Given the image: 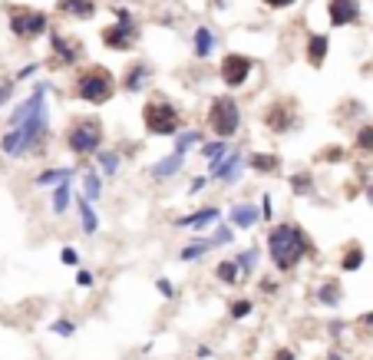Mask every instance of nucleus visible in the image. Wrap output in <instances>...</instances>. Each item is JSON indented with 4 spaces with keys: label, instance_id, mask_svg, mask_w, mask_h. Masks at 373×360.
<instances>
[{
    "label": "nucleus",
    "instance_id": "nucleus-1",
    "mask_svg": "<svg viewBox=\"0 0 373 360\" xmlns=\"http://www.w3.org/2000/svg\"><path fill=\"white\" fill-rule=\"evenodd\" d=\"M268 251H271V261L277 264V271H291L307 251H311V241L300 232L298 225H274L271 235H268Z\"/></svg>",
    "mask_w": 373,
    "mask_h": 360
},
{
    "label": "nucleus",
    "instance_id": "nucleus-2",
    "mask_svg": "<svg viewBox=\"0 0 373 360\" xmlns=\"http://www.w3.org/2000/svg\"><path fill=\"white\" fill-rule=\"evenodd\" d=\"M47 126H50V119H47V110H43V112H37V116H30L26 123L13 126L10 133L0 139V149L7 152V156H26V152L40 149V142L50 133Z\"/></svg>",
    "mask_w": 373,
    "mask_h": 360
},
{
    "label": "nucleus",
    "instance_id": "nucleus-3",
    "mask_svg": "<svg viewBox=\"0 0 373 360\" xmlns=\"http://www.w3.org/2000/svg\"><path fill=\"white\" fill-rule=\"evenodd\" d=\"M116 93V80L106 66H89L76 76V96L83 103H93V106H102V103L112 100Z\"/></svg>",
    "mask_w": 373,
    "mask_h": 360
},
{
    "label": "nucleus",
    "instance_id": "nucleus-4",
    "mask_svg": "<svg viewBox=\"0 0 373 360\" xmlns=\"http://www.w3.org/2000/svg\"><path fill=\"white\" fill-rule=\"evenodd\" d=\"M142 123L152 136H178V126H182V116L169 100L162 96H152L146 106H142Z\"/></svg>",
    "mask_w": 373,
    "mask_h": 360
},
{
    "label": "nucleus",
    "instance_id": "nucleus-5",
    "mask_svg": "<svg viewBox=\"0 0 373 360\" xmlns=\"http://www.w3.org/2000/svg\"><path fill=\"white\" fill-rule=\"evenodd\" d=\"M241 126V110L231 96H215L212 106H208V129H212L218 139H231Z\"/></svg>",
    "mask_w": 373,
    "mask_h": 360
},
{
    "label": "nucleus",
    "instance_id": "nucleus-6",
    "mask_svg": "<svg viewBox=\"0 0 373 360\" xmlns=\"http://www.w3.org/2000/svg\"><path fill=\"white\" fill-rule=\"evenodd\" d=\"M102 142V123L100 119H79L73 123L70 136H66V146L73 156H93Z\"/></svg>",
    "mask_w": 373,
    "mask_h": 360
},
{
    "label": "nucleus",
    "instance_id": "nucleus-7",
    "mask_svg": "<svg viewBox=\"0 0 373 360\" xmlns=\"http://www.w3.org/2000/svg\"><path fill=\"white\" fill-rule=\"evenodd\" d=\"M10 30L17 33V37H24V40L40 37V33H47V13L17 7V10H10Z\"/></svg>",
    "mask_w": 373,
    "mask_h": 360
},
{
    "label": "nucleus",
    "instance_id": "nucleus-8",
    "mask_svg": "<svg viewBox=\"0 0 373 360\" xmlns=\"http://www.w3.org/2000/svg\"><path fill=\"white\" fill-rule=\"evenodd\" d=\"M132 37H136V27H132V17L125 10H119V24H112L102 30V43L116 53H125L132 47Z\"/></svg>",
    "mask_w": 373,
    "mask_h": 360
},
{
    "label": "nucleus",
    "instance_id": "nucleus-9",
    "mask_svg": "<svg viewBox=\"0 0 373 360\" xmlns=\"http://www.w3.org/2000/svg\"><path fill=\"white\" fill-rule=\"evenodd\" d=\"M251 66H254L251 57H245V53H228L222 60V70H218V73H222V80L228 87L235 89V87H245V83H248Z\"/></svg>",
    "mask_w": 373,
    "mask_h": 360
},
{
    "label": "nucleus",
    "instance_id": "nucleus-10",
    "mask_svg": "<svg viewBox=\"0 0 373 360\" xmlns=\"http://www.w3.org/2000/svg\"><path fill=\"white\" fill-rule=\"evenodd\" d=\"M264 126L268 129H274V133H287L291 126H294V110H291V103L287 100H277L268 106V112H264Z\"/></svg>",
    "mask_w": 373,
    "mask_h": 360
},
{
    "label": "nucleus",
    "instance_id": "nucleus-11",
    "mask_svg": "<svg viewBox=\"0 0 373 360\" xmlns=\"http://www.w3.org/2000/svg\"><path fill=\"white\" fill-rule=\"evenodd\" d=\"M330 24L334 27H350L360 20V0H330Z\"/></svg>",
    "mask_w": 373,
    "mask_h": 360
},
{
    "label": "nucleus",
    "instance_id": "nucleus-12",
    "mask_svg": "<svg viewBox=\"0 0 373 360\" xmlns=\"http://www.w3.org/2000/svg\"><path fill=\"white\" fill-rule=\"evenodd\" d=\"M50 47H53V57H56V63H63V66H70V63H76L79 57H83V43H79V40L63 37V33H53V37H50Z\"/></svg>",
    "mask_w": 373,
    "mask_h": 360
},
{
    "label": "nucleus",
    "instance_id": "nucleus-13",
    "mask_svg": "<svg viewBox=\"0 0 373 360\" xmlns=\"http://www.w3.org/2000/svg\"><path fill=\"white\" fill-rule=\"evenodd\" d=\"M241 165H245V156H241V152H228V159H224L222 165H215L212 175L224 179V186H231V182H238V175H241Z\"/></svg>",
    "mask_w": 373,
    "mask_h": 360
},
{
    "label": "nucleus",
    "instance_id": "nucleus-14",
    "mask_svg": "<svg viewBox=\"0 0 373 360\" xmlns=\"http://www.w3.org/2000/svg\"><path fill=\"white\" fill-rule=\"evenodd\" d=\"M56 7H60V13H66V17H83V20H89V17L96 13V0H60Z\"/></svg>",
    "mask_w": 373,
    "mask_h": 360
},
{
    "label": "nucleus",
    "instance_id": "nucleus-15",
    "mask_svg": "<svg viewBox=\"0 0 373 360\" xmlns=\"http://www.w3.org/2000/svg\"><path fill=\"white\" fill-rule=\"evenodd\" d=\"M182 162H185V152H172V156H165L162 162L152 165V175H155V179H169V175H175L182 169Z\"/></svg>",
    "mask_w": 373,
    "mask_h": 360
},
{
    "label": "nucleus",
    "instance_id": "nucleus-16",
    "mask_svg": "<svg viewBox=\"0 0 373 360\" xmlns=\"http://www.w3.org/2000/svg\"><path fill=\"white\" fill-rule=\"evenodd\" d=\"M70 179H73V169H70V165H63V169H47V172H40L33 186L50 188V186H63V182H70Z\"/></svg>",
    "mask_w": 373,
    "mask_h": 360
},
{
    "label": "nucleus",
    "instance_id": "nucleus-17",
    "mask_svg": "<svg viewBox=\"0 0 373 360\" xmlns=\"http://www.w3.org/2000/svg\"><path fill=\"white\" fill-rule=\"evenodd\" d=\"M218 218V209H201L195 215H182V218H175V228H201V225H208Z\"/></svg>",
    "mask_w": 373,
    "mask_h": 360
},
{
    "label": "nucleus",
    "instance_id": "nucleus-18",
    "mask_svg": "<svg viewBox=\"0 0 373 360\" xmlns=\"http://www.w3.org/2000/svg\"><path fill=\"white\" fill-rule=\"evenodd\" d=\"M149 83V66L146 63H136V66H129V73H125L123 87L129 89V93H139V89Z\"/></svg>",
    "mask_w": 373,
    "mask_h": 360
},
{
    "label": "nucleus",
    "instance_id": "nucleus-19",
    "mask_svg": "<svg viewBox=\"0 0 373 360\" xmlns=\"http://www.w3.org/2000/svg\"><path fill=\"white\" fill-rule=\"evenodd\" d=\"M258 218H261V209H254V205H235L231 209V225H238V228H251Z\"/></svg>",
    "mask_w": 373,
    "mask_h": 360
},
{
    "label": "nucleus",
    "instance_id": "nucleus-20",
    "mask_svg": "<svg viewBox=\"0 0 373 360\" xmlns=\"http://www.w3.org/2000/svg\"><path fill=\"white\" fill-rule=\"evenodd\" d=\"M76 209H79V222H83V232H86V235H96V228H100V218H96V211H93L89 199H76Z\"/></svg>",
    "mask_w": 373,
    "mask_h": 360
},
{
    "label": "nucleus",
    "instance_id": "nucleus-21",
    "mask_svg": "<svg viewBox=\"0 0 373 360\" xmlns=\"http://www.w3.org/2000/svg\"><path fill=\"white\" fill-rule=\"evenodd\" d=\"M327 47H330V40L327 37H311L307 40V63L311 66H321L327 60Z\"/></svg>",
    "mask_w": 373,
    "mask_h": 360
},
{
    "label": "nucleus",
    "instance_id": "nucleus-22",
    "mask_svg": "<svg viewBox=\"0 0 373 360\" xmlns=\"http://www.w3.org/2000/svg\"><path fill=\"white\" fill-rule=\"evenodd\" d=\"M201 156H205V159H208V165H222L224 159H228V146H224V139H218V142H205V146H201Z\"/></svg>",
    "mask_w": 373,
    "mask_h": 360
},
{
    "label": "nucleus",
    "instance_id": "nucleus-23",
    "mask_svg": "<svg viewBox=\"0 0 373 360\" xmlns=\"http://www.w3.org/2000/svg\"><path fill=\"white\" fill-rule=\"evenodd\" d=\"M212 50H215V37H212V30L208 27H199L195 30V57H212Z\"/></svg>",
    "mask_w": 373,
    "mask_h": 360
},
{
    "label": "nucleus",
    "instance_id": "nucleus-24",
    "mask_svg": "<svg viewBox=\"0 0 373 360\" xmlns=\"http://www.w3.org/2000/svg\"><path fill=\"white\" fill-rule=\"evenodd\" d=\"M360 264H363V248L360 245H347V251L340 255V268L344 271H357Z\"/></svg>",
    "mask_w": 373,
    "mask_h": 360
},
{
    "label": "nucleus",
    "instance_id": "nucleus-25",
    "mask_svg": "<svg viewBox=\"0 0 373 360\" xmlns=\"http://www.w3.org/2000/svg\"><path fill=\"white\" fill-rule=\"evenodd\" d=\"M277 165H281V159L271 156V152H258V156H251V169H254V172H277Z\"/></svg>",
    "mask_w": 373,
    "mask_h": 360
},
{
    "label": "nucleus",
    "instance_id": "nucleus-26",
    "mask_svg": "<svg viewBox=\"0 0 373 360\" xmlns=\"http://www.w3.org/2000/svg\"><path fill=\"white\" fill-rule=\"evenodd\" d=\"M195 142H201V133H199V129L178 133V136H175V152H185V156H188V149H192Z\"/></svg>",
    "mask_w": 373,
    "mask_h": 360
},
{
    "label": "nucleus",
    "instance_id": "nucleus-27",
    "mask_svg": "<svg viewBox=\"0 0 373 360\" xmlns=\"http://www.w3.org/2000/svg\"><path fill=\"white\" fill-rule=\"evenodd\" d=\"M238 274H241V268H238L235 258H231V261H222V264H218V278H222L224 285H235Z\"/></svg>",
    "mask_w": 373,
    "mask_h": 360
},
{
    "label": "nucleus",
    "instance_id": "nucleus-28",
    "mask_svg": "<svg viewBox=\"0 0 373 360\" xmlns=\"http://www.w3.org/2000/svg\"><path fill=\"white\" fill-rule=\"evenodd\" d=\"M66 205H70V182L56 186V192H53V211H56V215H63V211H66Z\"/></svg>",
    "mask_w": 373,
    "mask_h": 360
},
{
    "label": "nucleus",
    "instance_id": "nucleus-29",
    "mask_svg": "<svg viewBox=\"0 0 373 360\" xmlns=\"http://www.w3.org/2000/svg\"><path fill=\"white\" fill-rule=\"evenodd\" d=\"M212 248H215L212 241H195V245L182 248V261H195V258H201V255H208Z\"/></svg>",
    "mask_w": 373,
    "mask_h": 360
},
{
    "label": "nucleus",
    "instance_id": "nucleus-30",
    "mask_svg": "<svg viewBox=\"0 0 373 360\" xmlns=\"http://www.w3.org/2000/svg\"><path fill=\"white\" fill-rule=\"evenodd\" d=\"M83 188H86V199H100L102 195V182L96 172H86L83 175Z\"/></svg>",
    "mask_w": 373,
    "mask_h": 360
},
{
    "label": "nucleus",
    "instance_id": "nucleus-31",
    "mask_svg": "<svg viewBox=\"0 0 373 360\" xmlns=\"http://www.w3.org/2000/svg\"><path fill=\"white\" fill-rule=\"evenodd\" d=\"M317 301H321V304H337V301H340V287H337L334 281H327V285L317 291Z\"/></svg>",
    "mask_w": 373,
    "mask_h": 360
},
{
    "label": "nucleus",
    "instance_id": "nucleus-32",
    "mask_svg": "<svg viewBox=\"0 0 373 360\" xmlns=\"http://www.w3.org/2000/svg\"><path fill=\"white\" fill-rule=\"evenodd\" d=\"M100 169L106 175H116V169H119V156H116V152H100Z\"/></svg>",
    "mask_w": 373,
    "mask_h": 360
},
{
    "label": "nucleus",
    "instance_id": "nucleus-33",
    "mask_svg": "<svg viewBox=\"0 0 373 360\" xmlns=\"http://www.w3.org/2000/svg\"><path fill=\"white\" fill-rule=\"evenodd\" d=\"M238 268H241V274L245 271H251V268H254V261H258V248H248V251H241V255H238Z\"/></svg>",
    "mask_w": 373,
    "mask_h": 360
},
{
    "label": "nucleus",
    "instance_id": "nucleus-34",
    "mask_svg": "<svg viewBox=\"0 0 373 360\" xmlns=\"http://www.w3.org/2000/svg\"><path fill=\"white\" fill-rule=\"evenodd\" d=\"M291 188H294V192H298V195H307V192H311V175H294V179H291Z\"/></svg>",
    "mask_w": 373,
    "mask_h": 360
},
{
    "label": "nucleus",
    "instance_id": "nucleus-35",
    "mask_svg": "<svg viewBox=\"0 0 373 360\" xmlns=\"http://www.w3.org/2000/svg\"><path fill=\"white\" fill-rule=\"evenodd\" d=\"M357 146H360V149H370V152H373V126H363V129H360V136H357Z\"/></svg>",
    "mask_w": 373,
    "mask_h": 360
},
{
    "label": "nucleus",
    "instance_id": "nucleus-36",
    "mask_svg": "<svg viewBox=\"0 0 373 360\" xmlns=\"http://www.w3.org/2000/svg\"><path fill=\"white\" fill-rule=\"evenodd\" d=\"M248 310H251V301H235L231 304V317H248Z\"/></svg>",
    "mask_w": 373,
    "mask_h": 360
},
{
    "label": "nucleus",
    "instance_id": "nucleus-37",
    "mask_svg": "<svg viewBox=\"0 0 373 360\" xmlns=\"http://www.w3.org/2000/svg\"><path fill=\"white\" fill-rule=\"evenodd\" d=\"M228 241H231V228H218V232H215V241H212V245H228Z\"/></svg>",
    "mask_w": 373,
    "mask_h": 360
},
{
    "label": "nucleus",
    "instance_id": "nucleus-38",
    "mask_svg": "<svg viewBox=\"0 0 373 360\" xmlns=\"http://www.w3.org/2000/svg\"><path fill=\"white\" fill-rule=\"evenodd\" d=\"M53 331H56V334H73V324H70V321H56V324H53Z\"/></svg>",
    "mask_w": 373,
    "mask_h": 360
},
{
    "label": "nucleus",
    "instance_id": "nucleus-39",
    "mask_svg": "<svg viewBox=\"0 0 373 360\" xmlns=\"http://www.w3.org/2000/svg\"><path fill=\"white\" fill-rule=\"evenodd\" d=\"M60 258H63V264H79V258H76V251H73V248H63Z\"/></svg>",
    "mask_w": 373,
    "mask_h": 360
},
{
    "label": "nucleus",
    "instance_id": "nucleus-40",
    "mask_svg": "<svg viewBox=\"0 0 373 360\" xmlns=\"http://www.w3.org/2000/svg\"><path fill=\"white\" fill-rule=\"evenodd\" d=\"M76 285L89 287V285H93V274H89V271H79V274H76Z\"/></svg>",
    "mask_w": 373,
    "mask_h": 360
},
{
    "label": "nucleus",
    "instance_id": "nucleus-41",
    "mask_svg": "<svg viewBox=\"0 0 373 360\" xmlns=\"http://www.w3.org/2000/svg\"><path fill=\"white\" fill-rule=\"evenodd\" d=\"M10 93H13V87L10 83H3V87H0V106H3V103L10 100Z\"/></svg>",
    "mask_w": 373,
    "mask_h": 360
},
{
    "label": "nucleus",
    "instance_id": "nucleus-42",
    "mask_svg": "<svg viewBox=\"0 0 373 360\" xmlns=\"http://www.w3.org/2000/svg\"><path fill=\"white\" fill-rule=\"evenodd\" d=\"M37 73V63H30V66H24L20 73H17V80H26V76H33Z\"/></svg>",
    "mask_w": 373,
    "mask_h": 360
},
{
    "label": "nucleus",
    "instance_id": "nucleus-43",
    "mask_svg": "<svg viewBox=\"0 0 373 360\" xmlns=\"http://www.w3.org/2000/svg\"><path fill=\"white\" fill-rule=\"evenodd\" d=\"M155 287H159V291H162V294H165V298H172V294H175V291H172V285H169L165 278H162V281H159V285H155Z\"/></svg>",
    "mask_w": 373,
    "mask_h": 360
},
{
    "label": "nucleus",
    "instance_id": "nucleus-44",
    "mask_svg": "<svg viewBox=\"0 0 373 360\" xmlns=\"http://www.w3.org/2000/svg\"><path fill=\"white\" fill-rule=\"evenodd\" d=\"M261 215L264 218H271V195H264L261 199Z\"/></svg>",
    "mask_w": 373,
    "mask_h": 360
},
{
    "label": "nucleus",
    "instance_id": "nucleus-45",
    "mask_svg": "<svg viewBox=\"0 0 373 360\" xmlns=\"http://www.w3.org/2000/svg\"><path fill=\"white\" fill-rule=\"evenodd\" d=\"M208 186V179H195V182H192V188H188V192H192V195H195V192H201V188Z\"/></svg>",
    "mask_w": 373,
    "mask_h": 360
},
{
    "label": "nucleus",
    "instance_id": "nucleus-46",
    "mask_svg": "<svg viewBox=\"0 0 373 360\" xmlns=\"http://www.w3.org/2000/svg\"><path fill=\"white\" fill-rule=\"evenodd\" d=\"M274 360H294V354H291V350H287V347H281V350H277V354H274Z\"/></svg>",
    "mask_w": 373,
    "mask_h": 360
},
{
    "label": "nucleus",
    "instance_id": "nucleus-47",
    "mask_svg": "<svg viewBox=\"0 0 373 360\" xmlns=\"http://www.w3.org/2000/svg\"><path fill=\"white\" fill-rule=\"evenodd\" d=\"M261 291H268V294H274V291H277V285H274L271 278H268V281H261Z\"/></svg>",
    "mask_w": 373,
    "mask_h": 360
},
{
    "label": "nucleus",
    "instance_id": "nucleus-48",
    "mask_svg": "<svg viewBox=\"0 0 373 360\" xmlns=\"http://www.w3.org/2000/svg\"><path fill=\"white\" fill-rule=\"evenodd\" d=\"M264 3H271V7H291L294 0H264Z\"/></svg>",
    "mask_w": 373,
    "mask_h": 360
},
{
    "label": "nucleus",
    "instance_id": "nucleus-49",
    "mask_svg": "<svg viewBox=\"0 0 373 360\" xmlns=\"http://www.w3.org/2000/svg\"><path fill=\"white\" fill-rule=\"evenodd\" d=\"M363 324H370V327H373V314H367V317H363Z\"/></svg>",
    "mask_w": 373,
    "mask_h": 360
},
{
    "label": "nucleus",
    "instance_id": "nucleus-50",
    "mask_svg": "<svg viewBox=\"0 0 373 360\" xmlns=\"http://www.w3.org/2000/svg\"><path fill=\"white\" fill-rule=\"evenodd\" d=\"M367 199H370V202H373V186H370V188H367Z\"/></svg>",
    "mask_w": 373,
    "mask_h": 360
}]
</instances>
